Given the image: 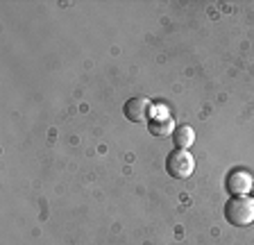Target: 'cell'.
Masks as SVG:
<instances>
[{"label": "cell", "mask_w": 254, "mask_h": 245, "mask_svg": "<svg viewBox=\"0 0 254 245\" xmlns=\"http://www.w3.org/2000/svg\"><path fill=\"white\" fill-rule=\"evenodd\" d=\"M173 143H175V148L189 150L190 145L195 143V129L190 127V125H180L173 134Z\"/></svg>", "instance_id": "cell-6"}, {"label": "cell", "mask_w": 254, "mask_h": 245, "mask_svg": "<svg viewBox=\"0 0 254 245\" xmlns=\"http://www.w3.org/2000/svg\"><path fill=\"white\" fill-rule=\"evenodd\" d=\"M225 188L229 191L232 197L238 195H250L254 188V175L245 168H234L227 173V180H225Z\"/></svg>", "instance_id": "cell-3"}, {"label": "cell", "mask_w": 254, "mask_h": 245, "mask_svg": "<svg viewBox=\"0 0 254 245\" xmlns=\"http://www.w3.org/2000/svg\"><path fill=\"white\" fill-rule=\"evenodd\" d=\"M195 171V157L190 155L189 150H180L175 148L173 152H168L166 157V173L175 180H186L193 175Z\"/></svg>", "instance_id": "cell-2"}, {"label": "cell", "mask_w": 254, "mask_h": 245, "mask_svg": "<svg viewBox=\"0 0 254 245\" xmlns=\"http://www.w3.org/2000/svg\"><path fill=\"white\" fill-rule=\"evenodd\" d=\"M123 112H125V118H129L132 122H150L152 105H150L148 98H132V100L125 102Z\"/></svg>", "instance_id": "cell-4"}, {"label": "cell", "mask_w": 254, "mask_h": 245, "mask_svg": "<svg viewBox=\"0 0 254 245\" xmlns=\"http://www.w3.org/2000/svg\"><path fill=\"white\" fill-rule=\"evenodd\" d=\"M252 197H254V188H252Z\"/></svg>", "instance_id": "cell-7"}, {"label": "cell", "mask_w": 254, "mask_h": 245, "mask_svg": "<svg viewBox=\"0 0 254 245\" xmlns=\"http://www.w3.org/2000/svg\"><path fill=\"white\" fill-rule=\"evenodd\" d=\"M148 129L152 136H173L177 125H175V118L170 116H157V118H150Z\"/></svg>", "instance_id": "cell-5"}, {"label": "cell", "mask_w": 254, "mask_h": 245, "mask_svg": "<svg viewBox=\"0 0 254 245\" xmlns=\"http://www.w3.org/2000/svg\"><path fill=\"white\" fill-rule=\"evenodd\" d=\"M225 218L234 227H250L254 223V197L238 195L225 204Z\"/></svg>", "instance_id": "cell-1"}]
</instances>
